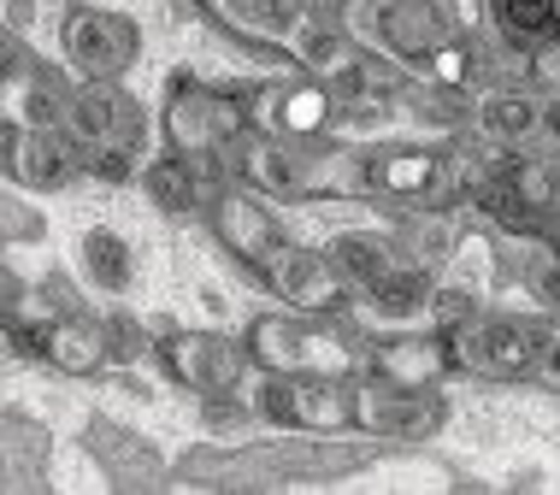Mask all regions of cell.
<instances>
[{"instance_id": "cell-22", "label": "cell", "mask_w": 560, "mask_h": 495, "mask_svg": "<svg viewBox=\"0 0 560 495\" xmlns=\"http://www.w3.org/2000/svg\"><path fill=\"white\" fill-rule=\"evenodd\" d=\"M542 130H549V137L560 142V101H549V107H542Z\"/></svg>"}, {"instance_id": "cell-1", "label": "cell", "mask_w": 560, "mask_h": 495, "mask_svg": "<svg viewBox=\"0 0 560 495\" xmlns=\"http://www.w3.org/2000/svg\"><path fill=\"white\" fill-rule=\"evenodd\" d=\"M254 413L278 431L337 437L354 425V389L342 384V372H266L254 389Z\"/></svg>"}, {"instance_id": "cell-3", "label": "cell", "mask_w": 560, "mask_h": 495, "mask_svg": "<svg viewBox=\"0 0 560 495\" xmlns=\"http://www.w3.org/2000/svg\"><path fill=\"white\" fill-rule=\"evenodd\" d=\"M59 48H66L71 71L83 83H118L125 71L142 59V30L125 12H101V7H71L59 24Z\"/></svg>"}, {"instance_id": "cell-20", "label": "cell", "mask_w": 560, "mask_h": 495, "mask_svg": "<svg viewBox=\"0 0 560 495\" xmlns=\"http://www.w3.org/2000/svg\"><path fill=\"white\" fill-rule=\"evenodd\" d=\"M454 354H443V342H431V337H401V342H389L384 354H377V372L384 378H401V384H431L436 372L448 366Z\"/></svg>"}, {"instance_id": "cell-13", "label": "cell", "mask_w": 560, "mask_h": 495, "mask_svg": "<svg viewBox=\"0 0 560 495\" xmlns=\"http://www.w3.org/2000/svg\"><path fill=\"white\" fill-rule=\"evenodd\" d=\"M242 165H248V177L271 195H307L313 184H319V165H313L307 154H301L295 142L283 137H260L242 148Z\"/></svg>"}, {"instance_id": "cell-12", "label": "cell", "mask_w": 560, "mask_h": 495, "mask_svg": "<svg viewBox=\"0 0 560 495\" xmlns=\"http://www.w3.org/2000/svg\"><path fill=\"white\" fill-rule=\"evenodd\" d=\"M42 354L54 360L59 372H101L113 354V325L107 319H83V313H66L42 330Z\"/></svg>"}, {"instance_id": "cell-5", "label": "cell", "mask_w": 560, "mask_h": 495, "mask_svg": "<svg viewBox=\"0 0 560 495\" xmlns=\"http://www.w3.org/2000/svg\"><path fill=\"white\" fill-rule=\"evenodd\" d=\"M354 425L372 437H396V443H419L443 425V401L431 384H401L372 372L366 384H354Z\"/></svg>"}, {"instance_id": "cell-4", "label": "cell", "mask_w": 560, "mask_h": 495, "mask_svg": "<svg viewBox=\"0 0 560 495\" xmlns=\"http://www.w3.org/2000/svg\"><path fill=\"white\" fill-rule=\"evenodd\" d=\"M448 354L483 378H525L532 366H542L537 330L520 319H495V313H472V319L448 325Z\"/></svg>"}, {"instance_id": "cell-16", "label": "cell", "mask_w": 560, "mask_h": 495, "mask_svg": "<svg viewBox=\"0 0 560 495\" xmlns=\"http://www.w3.org/2000/svg\"><path fill=\"white\" fill-rule=\"evenodd\" d=\"M142 189H148V201L160 207V213H172V219H184L201 207V172H195V160L189 154H172V160H154L142 172Z\"/></svg>"}, {"instance_id": "cell-14", "label": "cell", "mask_w": 560, "mask_h": 495, "mask_svg": "<svg viewBox=\"0 0 560 495\" xmlns=\"http://www.w3.org/2000/svg\"><path fill=\"white\" fill-rule=\"evenodd\" d=\"M78 272H83V283H95L101 295H125L136 283V254L118 231L95 224V231L78 236Z\"/></svg>"}, {"instance_id": "cell-21", "label": "cell", "mask_w": 560, "mask_h": 495, "mask_svg": "<svg viewBox=\"0 0 560 495\" xmlns=\"http://www.w3.org/2000/svg\"><path fill=\"white\" fill-rule=\"evenodd\" d=\"M325 118H330V95H325V89H290V95L278 101L283 137H313Z\"/></svg>"}, {"instance_id": "cell-7", "label": "cell", "mask_w": 560, "mask_h": 495, "mask_svg": "<svg viewBox=\"0 0 560 495\" xmlns=\"http://www.w3.org/2000/svg\"><path fill=\"white\" fill-rule=\"evenodd\" d=\"M236 130H242L236 101H224L219 89H207L195 78H184V83L172 78V95H165V137H172L177 154H189V160L224 154V148L236 142Z\"/></svg>"}, {"instance_id": "cell-6", "label": "cell", "mask_w": 560, "mask_h": 495, "mask_svg": "<svg viewBox=\"0 0 560 495\" xmlns=\"http://www.w3.org/2000/svg\"><path fill=\"white\" fill-rule=\"evenodd\" d=\"M248 360L254 349L231 342L224 330H177V337L160 342V366L184 389H195V396H231V389H242Z\"/></svg>"}, {"instance_id": "cell-8", "label": "cell", "mask_w": 560, "mask_h": 495, "mask_svg": "<svg viewBox=\"0 0 560 495\" xmlns=\"http://www.w3.org/2000/svg\"><path fill=\"white\" fill-rule=\"evenodd\" d=\"M248 349L266 372H348L354 366L348 342L313 319H260L248 330Z\"/></svg>"}, {"instance_id": "cell-17", "label": "cell", "mask_w": 560, "mask_h": 495, "mask_svg": "<svg viewBox=\"0 0 560 495\" xmlns=\"http://www.w3.org/2000/svg\"><path fill=\"white\" fill-rule=\"evenodd\" d=\"M478 130L490 142H525L542 130V107L532 95H520V89H495V95L478 101Z\"/></svg>"}, {"instance_id": "cell-10", "label": "cell", "mask_w": 560, "mask_h": 495, "mask_svg": "<svg viewBox=\"0 0 560 495\" xmlns=\"http://www.w3.org/2000/svg\"><path fill=\"white\" fill-rule=\"evenodd\" d=\"M266 283H271V295L295 313H330V307H342V290H348V278H342V266L330 260V248L319 254V248H295V243H283L271 254Z\"/></svg>"}, {"instance_id": "cell-2", "label": "cell", "mask_w": 560, "mask_h": 495, "mask_svg": "<svg viewBox=\"0 0 560 495\" xmlns=\"http://www.w3.org/2000/svg\"><path fill=\"white\" fill-rule=\"evenodd\" d=\"M348 36L425 66L443 42H454V24L436 0H348Z\"/></svg>"}, {"instance_id": "cell-19", "label": "cell", "mask_w": 560, "mask_h": 495, "mask_svg": "<svg viewBox=\"0 0 560 495\" xmlns=\"http://www.w3.org/2000/svg\"><path fill=\"white\" fill-rule=\"evenodd\" d=\"M219 12L236 30H254V36H271V42H295V30L307 24L301 0H219Z\"/></svg>"}, {"instance_id": "cell-18", "label": "cell", "mask_w": 560, "mask_h": 495, "mask_svg": "<svg viewBox=\"0 0 560 495\" xmlns=\"http://www.w3.org/2000/svg\"><path fill=\"white\" fill-rule=\"evenodd\" d=\"M330 260L342 266V278L354 283V290H372L377 278H389L401 266V248L396 243H384V236H360V231H348L330 243Z\"/></svg>"}, {"instance_id": "cell-9", "label": "cell", "mask_w": 560, "mask_h": 495, "mask_svg": "<svg viewBox=\"0 0 560 495\" xmlns=\"http://www.w3.org/2000/svg\"><path fill=\"white\" fill-rule=\"evenodd\" d=\"M7 160H12V177L30 189H71L89 172V148L78 142L71 125H30V130L12 125Z\"/></svg>"}, {"instance_id": "cell-11", "label": "cell", "mask_w": 560, "mask_h": 495, "mask_svg": "<svg viewBox=\"0 0 560 495\" xmlns=\"http://www.w3.org/2000/svg\"><path fill=\"white\" fill-rule=\"evenodd\" d=\"M213 224H219V243L236 254V260H248V266H271V254L283 248V231H278V219L266 213L260 201H248V195H224V201L213 207Z\"/></svg>"}, {"instance_id": "cell-15", "label": "cell", "mask_w": 560, "mask_h": 495, "mask_svg": "<svg viewBox=\"0 0 560 495\" xmlns=\"http://www.w3.org/2000/svg\"><path fill=\"white\" fill-rule=\"evenodd\" d=\"M366 184L377 195H431L443 184V165L425 148H396V154H377L366 160Z\"/></svg>"}]
</instances>
